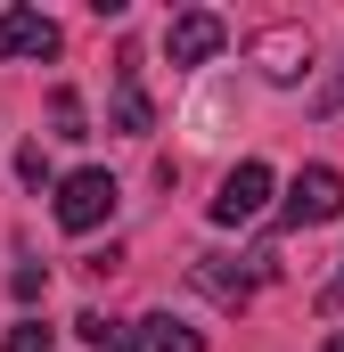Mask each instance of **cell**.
Instances as JSON below:
<instances>
[{
    "label": "cell",
    "mask_w": 344,
    "mask_h": 352,
    "mask_svg": "<svg viewBox=\"0 0 344 352\" xmlns=\"http://www.w3.org/2000/svg\"><path fill=\"white\" fill-rule=\"evenodd\" d=\"M344 213V173L336 164H303L287 180V205H279V230H312V221H336Z\"/></svg>",
    "instance_id": "obj_1"
},
{
    "label": "cell",
    "mask_w": 344,
    "mask_h": 352,
    "mask_svg": "<svg viewBox=\"0 0 344 352\" xmlns=\"http://www.w3.org/2000/svg\"><path fill=\"white\" fill-rule=\"evenodd\" d=\"M115 173H98V164H83V173H66L58 180V230L66 238H83V230H98L107 213H115Z\"/></svg>",
    "instance_id": "obj_2"
},
{
    "label": "cell",
    "mask_w": 344,
    "mask_h": 352,
    "mask_svg": "<svg viewBox=\"0 0 344 352\" xmlns=\"http://www.w3.org/2000/svg\"><path fill=\"white\" fill-rule=\"evenodd\" d=\"M262 205H270V164H230L222 173V188H213V221L222 230H246V221H262Z\"/></svg>",
    "instance_id": "obj_3"
},
{
    "label": "cell",
    "mask_w": 344,
    "mask_h": 352,
    "mask_svg": "<svg viewBox=\"0 0 344 352\" xmlns=\"http://www.w3.org/2000/svg\"><path fill=\"white\" fill-rule=\"evenodd\" d=\"M222 41H230V25L213 8H180L164 25V58L172 66H205V58H222Z\"/></svg>",
    "instance_id": "obj_4"
},
{
    "label": "cell",
    "mask_w": 344,
    "mask_h": 352,
    "mask_svg": "<svg viewBox=\"0 0 344 352\" xmlns=\"http://www.w3.org/2000/svg\"><path fill=\"white\" fill-rule=\"evenodd\" d=\"M0 58H8V66L58 58V16H41V8H0Z\"/></svg>",
    "instance_id": "obj_5"
},
{
    "label": "cell",
    "mask_w": 344,
    "mask_h": 352,
    "mask_svg": "<svg viewBox=\"0 0 344 352\" xmlns=\"http://www.w3.org/2000/svg\"><path fill=\"white\" fill-rule=\"evenodd\" d=\"M255 66H262V82H303V74H312V33H303V25L255 33Z\"/></svg>",
    "instance_id": "obj_6"
},
{
    "label": "cell",
    "mask_w": 344,
    "mask_h": 352,
    "mask_svg": "<svg viewBox=\"0 0 344 352\" xmlns=\"http://www.w3.org/2000/svg\"><path fill=\"white\" fill-rule=\"evenodd\" d=\"M123 352H205V336L189 320H172V311H148V320L123 328Z\"/></svg>",
    "instance_id": "obj_7"
},
{
    "label": "cell",
    "mask_w": 344,
    "mask_h": 352,
    "mask_svg": "<svg viewBox=\"0 0 344 352\" xmlns=\"http://www.w3.org/2000/svg\"><path fill=\"white\" fill-rule=\"evenodd\" d=\"M115 131H156V107L140 90V66H115Z\"/></svg>",
    "instance_id": "obj_8"
},
{
    "label": "cell",
    "mask_w": 344,
    "mask_h": 352,
    "mask_svg": "<svg viewBox=\"0 0 344 352\" xmlns=\"http://www.w3.org/2000/svg\"><path fill=\"white\" fill-rule=\"evenodd\" d=\"M189 278H197L213 303H246V295H255V270H222V254H197V270H189Z\"/></svg>",
    "instance_id": "obj_9"
},
{
    "label": "cell",
    "mask_w": 344,
    "mask_h": 352,
    "mask_svg": "<svg viewBox=\"0 0 344 352\" xmlns=\"http://www.w3.org/2000/svg\"><path fill=\"white\" fill-rule=\"evenodd\" d=\"M50 123H58V140H90V131H83V98H74V90H50Z\"/></svg>",
    "instance_id": "obj_10"
},
{
    "label": "cell",
    "mask_w": 344,
    "mask_h": 352,
    "mask_svg": "<svg viewBox=\"0 0 344 352\" xmlns=\"http://www.w3.org/2000/svg\"><path fill=\"white\" fill-rule=\"evenodd\" d=\"M74 336H83L90 352H107V344H123V328H115V320H107V311H83V320H74Z\"/></svg>",
    "instance_id": "obj_11"
},
{
    "label": "cell",
    "mask_w": 344,
    "mask_h": 352,
    "mask_svg": "<svg viewBox=\"0 0 344 352\" xmlns=\"http://www.w3.org/2000/svg\"><path fill=\"white\" fill-rule=\"evenodd\" d=\"M0 352H50V328H41V320H17V328H8V344Z\"/></svg>",
    "instance_id": "obj_12"
},
{
    "label": "cell",
    "mask_w": 344,
    "mask_h": 352,
    "mask_svg": "<svg viewBox=\"0 0 344 352\" xmlns=\"http://www.w3.org/2000/svg\"><path fill=\"white\" fill-rule=\"evenodd\" d=\"M8 287H17V303H33V295L50 287V270H41V263H17V278H8Z\"/></svg>",
    "instance_id": "obj_13"
},
{
    "label": "cell",
    "mask_w": 344,
    "mask_h": 352,
    "mask_svg": "<svg viewBox=\"0 0 344 352\" xmlns=\"http://www.w3.org/2000/svg\"><path fill=\"white\" fill-rule=\"evenodd\" d=\"M320 115H344V74H336L328 90H320Z\"/></svg>",
    "instance_id": "obj_14"
},
{
    "label": "cell",
    "mask_w": 344,
    "mask_h": 352,
    "mask_svg": "<svg viewBox=\"0 0 344 352\" xmlns=\"http://www.w3.org/2000/svg\"><path fill=\"white\" fill-rule=\"evenodd\" d=\"M320 352H344V336H328V344H320Z\"/></svg>",
    "instance_id": "obj_15"
},
{
    "label": "cell",
    "mask_w": 344,
    "mask_h": 352,
    "mask_svg": "<svg viewBox=\"0 0 344 352\" xmlns=\"http://www.w3.org/2000/svg\"><path fill=\"white\" fill-rule=\"evenodd\" d=\"M328 303H344V287H328Z\"/></svg>",
    "instance_id": "obj_16"
}]
</instances>
